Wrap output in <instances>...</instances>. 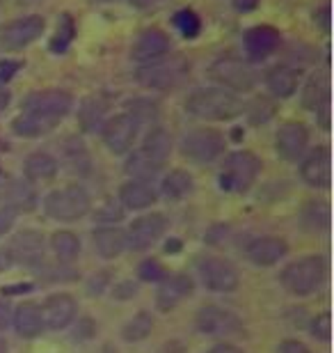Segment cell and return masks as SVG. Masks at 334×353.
I'll use <instances>...</instances> for the list:
<instances>
[{"label": "cell", "instance_id": "cell-1", "mask_svg": "<svg viewBox=\"0 0 334 353\" xmlns=\"http://www.w3.org/2000/svg\"><path fill=\"white\" fill-rule=\"evenodd\" d=\"M245 110L238 94L225 88H200L186 99V112L209 122H229Z\"/></svg>", "mask_w": 334, "mask_h": 353}, {"label": "cell", "instance_id": "cell-2", "mask_svg": "<svg viewBox=\"0 0 334 353\" xmlns=\"http://www.w3.org/2000/svg\"><path fill=\"white\" fill-rule=\"evenodd\" d=\"M190 74V60L183 55H165L160 60H154L149 65H142L135 72V81L149 90H174L181 85Z\"/></svg>", "mask_w": 334, "mask_h": 353}, {"label": "cell", "instance_id": "cell-3", "mask_svg": "<svg viewBox=\"0 0 334 353\" xmlns=\"http://www.w3.org/2000/svg\"><path fill=\"white\" fill-rule=\"evenodd\" d=\"M92 209V200L87 190L71 183V186L51 190L44 197V211L48 218L60 223H74L81 221L83 216H87Z\"/></svg>", "mask_w": 334, "mask_h": 353}, {"label": "cell", "instance_id": "cell-4", "mask_svg": "<svg viewBox=\"0 0 334 353\" xmlns=\"http://www.w3.org/2000/svg\"><path fill=\"white\" fill-rule=\"evenodd\" d=\"M261 172V161L254 152H233L225 159L220 170V188L227 193H245Z\"/></svg>", "mask_w": 334, "mask_h": 353}, {"label": "cell", "instance_id": "cell-5", "mask_svg": "<svg viewBox=\"0 0 334 353\" xmlns=\"http://www.w3.org/2000/svg\"><path fill=\"white\" fill-rule=\"evenodd\" d=\"M325 259L318 255L302 257L282 271V285L293 296H311L325 280Z\"/></svg>", "mask_w": 334, "mask_h": 353}, {"label": "cell", "instance_id": "cell-6", "mask_svg": "<svg viewBox=\"0 0 334 353\" xmlns=\"http://www.w3.org/2000/svg\"><path fill=\"white\" fill-rule=\"evenodd\" d=\"M181 154L193 163H213L225 154V136L216 129H206V126L193 129L181 138Z\"/></svg>", "mask_w": 334, "mask_h": 353}, {"label": "cell", "instance_id": "cell-7", "mask_svg": "<svg viewBox=\"0 0 334 353\" xmlns=\"http://www.w3.org/2000/svg\"><path fill=\"white\" fill-rule=\"evenodd\" d=\"M209 76L216 83H220V88L229 90V92H250L259 83V74L254 72L252 65L238 60V58H218L209 67Z\"/></svg>", "mask_w": 334, "mask_h": 353}, {"label": "cell", "instance_id": "cell-8", "mask_svg": "<svg viewBox=\"0 0 334 353\" xmlns=\"http://www.w3.org/2000/svg\"><path fill=\"white\" fill-rule=\"evenodd\" d=\"M21 108L28 115H37L60 124L62 117H67L74 108V97L67 90H39L28 94Z\"/></svg>", "mask_w": 334, "mask_h": 353}, {"label": "cell", "instance_id": "cell-9", "mask_svg": "<svg viewBox=\"0 0 334 353\" xmlns=\"http://www.w3.org/2000/svg\"><path fill=\"white\" fill-rule=\"evenodd\" d=\"M197 271H200L202 285L209 289V292L231 294V292H236L240 285L238 271L222 257H216V255L202 257L200 262H197Z\"/></svg>", "mask_w": 334, "mask_h": 353}, {"label": "cell", "instance_id": "cell-10", "mask_svg": "<svg viewBox=\"0 0 334 353\" xmlns=\"http://www.w3.org/2000/svg\"><path fill=\"white\" fill-rule=\"evenodd\" d=\"M165 230H167V218L163 214H145V216L135 218L129 225V230L124 232L126 248L133 252H145L160 241Z\"/></svg>", "mask_w": 334, "mask_h": 353}, {"label": "cell", "instance_id": "cell-11", "mask_svg": "<svg viewBox=\"0 0 334 353\" xmlns=\"http://www.w3.org/2000/svg\"><path fill=\"white\" fill-rule=\"evenodd\" d=\"M44 28H46V21L41 17H37V14L19 17V19L10 21V23L0 26V46L10 48V51L25 48L41 37Z\"/></svg>", "mask_w": 334, "mask_h": 353}, {"label": "cell", "instance_id": "cell-12", "mask_svg": "<svg viewBox=\"0 0 334 353\" xmlns=\"http://www.w3.org/2000/svg\"><path fill=\"white\" fill-rule=\"evenodd\" d=\"M197 328L204 335L213 337H229L243 330V323L231 310L218 307V305H204L197 312Z\"/></svg>", "mask_w": 334, "mask_h": 353}, {"label": "cell", "instance_id": "cell-13", "mask_svg": "<svg viewBox=\"0 0 334 353\" xmlns=\"http://www.w3.org/2000/svg\"><path fill=\"white\" fill-rule=\"evenodd\" d=\"M309 145V131L302 122H284L280 129H277L275 136V150L280 154V159L289 161H300L307 152Z\"/></svg>", "mask_w": 334, "mask_h": 353}, {"label": "cell", "instance_id": "cell-14", "mask_svg": "<svg viewBox=\"0 0 334 353\" xmlns=\"http://www.w3.org/2000/svg\"><path fill=\"white\" fill-rule=\"evenodd\" d=\"M138 129L140 126L135 124V119L131 115H115L110 119H105L103 124V143L112 154H126L133 147L135 138H138Z\"/></svg>", "mask_w": 334, "mask_h": 353}, {"label": "cell", "instance_id": "cell-15", "mask_svg": "<svg viewBox=\"0 0 334 353\" xmlns=\"http://www.w3.org/2000/svg\"><path fill=\"white\" fill-rule=\"evenodd\" d=\"M172 48V41L160 28H147L138 34V39L133 41V48H131V58L140 65H149L154 60H160L165 58Z\"/></svg>", "mask_w": 334, "mask_h": 353}, {"label": "cell", "instance_id": "cell-16", "mask_svg": "<svg viewBox=\"0 0 334 353\" xmlns=\"http://www.w3.org/2000/svg\"><path fill=\"white\" fill-rule=\"evenodd\" d=\"M39 310H41L44 328H51V330L67 328L69 323L76 319V301H74V296L65 292L48 296Z\"/></svg>", "mask_w": 334, "mask_h": 353}, {"label": "cell", "instance_id": "cell-17", "mask_svg": "<svg viewBox=\"0 0 334 353\" xmlns=\"http://www.w3.org/2000/svg\"><path fill=\"white\" fill-rule=\"evenodd\" d=\"M330 150L328 147H316L307 157L302 159L300 165V176L302 181L311 188H328L330 186Z\"/></svg>", "mask_w": 334, "mask_h": 353}, {"label": "cell", "instance_id": "cell-18", "mask_svg": "<svg viewBox=\"0 0 334 353\" xmlns=\"http://www.w3.org/2000/svg\"><path fill=\"white\" fill-rule=\"evenodd\" d=\"M282 34L273 26H254L245 32V51L252 60H266L280 48Z\"/></svg>", "mask_w": 334, "mask_h": 353}, {"label": "cell", "instance_id": "cell-19", "mask_svg": "<svg viewBox=\"0 0 334 353\" xmlns=\"http://www.w3.org/2000/svg\"><path fill=\"white\" fill-rule=\"evenodd\" d=\"M7 252H10L12 262L30 264V266L39 264L44 259V236L39 232L25 230L12 239V245Z\"/></svg>", "mask_w": 334, "mask_h": 353}, {"label": "cell", "instance_id": "cell-20", "mask_svg": "<svg viewBox=\"0 0 334 353\" xmlns=\"http://www.w3.org/2000/svg\"><path fill=\"white\" fill-rule=\"evenodd\" d=\"M302 72L298 67L291 65H275L273 69H268L266 74V85L270 90V94L277 99H289L293 97L298 88H300Z\"/></svg>", "mask_w": 334, "mask_h": 353}, {"label": "cell", "instance_id": "cell-21", "mask_svg": "<svg viewBox=\"0 0 334 353\" xmlns=\"http://www.w3.org/2000/svg\"><path fill=\"white\" fill-rule=\"evenodd\" d=\"M289 252V245L280 236H261L257 241L250 243L247 248V259L254 266H273L277 262H282Z\"/></svg>", "mask_w": 334, "mask_h": 353}, {"label": "cell", "instance_id": "cell-22", "mask_svg": "<svg viewBox=\"0 0 334 353\" xmlns=\"http://www.w3.org/2000/svg\"><path fill=\"white\" fill-rule=\"evenodd\" d=\"M190 294H193V280L183 273H174V275H167V278L160 282L156 301H158V307L163 312H167V310L176 307Z\"/></svg>", "mask_w": 334, "mask_h": 353}, {"label": "cell", "instance_id": "cell-23", "mask_svg": "<svg viewBox=\"0 0 334 353\" xmlns=\"http://www.w3.org/2000/svg\"><path fill=\"white\" fill-rule=\"evenodd\" d=\"M156 200H158V193H156V188L152 183L147 181H126L122 188H119V202H122V207L126 209H149L154 207Z\"/></svg>", "mask_w": 334, "mask_h": 353}, {"label": "cell", "instance_id": "cell-24", "mask_svg": "<svg viewBox=\"0 0 334 353\" xmlns=\"http://www.w3.org/2000/svg\"><path fill=\"white\" fill-rule=\"evenodd\" d=\"M142 154L147 159H152L156 165H165L169 154H172V136L163 129V126H154L152 131L145 136V143H142Z\"/></svg>", "mask_w": 334, "mask_h": 353}, {"label": "cell", "instance_id": "cell-25", "mask_svg": "<svg viewBox=\"0 0 334 353\" xmlns=\"http://www.w3.org/2000/svg\"><path fill=\"white\" fill-rule=\"evenodd\" d=\"M12 323H14V330H17L21 337H25V340H32V337H37L41 330H44L41 310L39 305H34V303H21L12 316Z\"/></svg>", "mask_w": 334, "mask_h": 353}, {"label": "cell", "instance_id": "cell-26", "mask_svg": "<svg viewBox=\"0 0 334 353\" xmlns=\"http://www.w3.org/2000/svg\"><path fill=\"white\" fill-rule=\"evenodd\" d=\"M94 245H96V252L103 259H117L126 250L124 230L115 228V225H108V228L96 230L94 232Z\"/></svg>", "mask_w": 334, "mask_h": 353}, {"label": "cell", "instance_id": "cell-27", "mask_svg": "<svg viewBox=\"0 0 334 353\" xmlns=\"http://www.w3.org/2000/svg\"><path fill=\"white\" fill-rule=\"evenodd\" d=\"M23 170L28 181H51L58 174V161L46 152H34L25 159Z\"/></svg>", "mask_w": 334, "mask_h": 353}, {"label": "cell", "instance_id": "cell-28", "mask_svg": "<svg viewBox=\"0 0 334 353\" xmlns=\"http://www.w3.org/2000/svg\"><path fill=\"white\" fill-rule=\"evenodd\" d=\"M78 124L85 133H96L105 124V103L96 97H87L78 108Z\"/></svg>", "mask_w": 334, "mask_h": 353}, {"label": "cell", "instance_id": "cell-29", "mask_svg": "<svg viewBox=\"0 0 334 353\" xmlns=\"http://www.w3.org/2000/svg\"><path fill=\"white\" fill-rule=\"evenodd\" d=\"M195 190V181L186 170H172L165 174V179L160 181V193L163 197L172 202L186 200V197Z\"/></svg>", "mask_w": 334, "mask_h": 353}, {"label": "cell", "instance_id": "cell-30", "mask_svg": "<svg viewBox=\"0 0 334 353\" xmlns=\"http://www.w3.org/2000/svg\"><path fill=\"white\" fill-rule=\"evenodd\" d=\"M58 122H51V119L37 117V115H28V112H21L19 117L12 119V131L21 138H39L44 133L53 131Z\"/></svg>", "mask_w": 334, "mask_h": 353}, {"label": "cell", "instance_id": "cell-31", "mask_svg": "<svg viewBox=\"0 0 334 353\" xmlns=\"http://www.w3.org/2000/svg\"><path fill=\"white\" fill-rule=\"evenodd\" d=\"M330 101V92H328V81L323 76H311L302 88V105L307 110H325Z\"/></svg>", "mask_w": 334, "mask_h": 353}, {"label": "cell", "instance_id": "cell-32", "mask_svg": "<svg viewBox=\"0 0 334 353\" xmlns=\"http://www.w3.org/2000/svg\"><path fill=\"white\" fill-rule=\"evenodd\" d=\"M124 170L126 174L131 176V179L135 181H147V183H152L156 179V174H158L163 168L160 165H156L152 159H147L142 152H133L129 159H126V163H124Z\"/></svg>", "mask_w": 334, "mask_h": 353}, {"label": "cell", "instance_id": "cell-33", "mask_svg": "<svg viewBox=\"0 0 334 353\" xmlns=\"http://www.w3.org/2000/svg\"><path fill=\"white\" fill-rule=\"evenodd\" d=\"M51 248L60 262H74L81 255V239L74 232H55L51 236Z\"/></svg>", "mask_w": 334, "mask_h": 353}, {"label": "cell", "instance_id": "cell-34", "mask_svg": "<svg viewBox=\"0 0 334 353\" xmlns=\"http://www.w3.org/2000/svg\"><path fill=\"white\" fill-rule=\"evenodd\" d=\"M126 115H131L135 119V124H154L158 119L160 110H158V103L152 101L147 97H138V99H131L126 103Z\"/></svg>", "mask_w": 334, "mask_h": 353}, {"label": "cell", "instance_id": "cell-35", "mask_svg": "<svg viewBox=\"0 0 334 353\" xmlns=\"http://www.w3.org/2000/svg\"><path fill=\"white\" fill-rule=\"evenodd\" d=\"M152 330H154V316L149 312H138L124 326L122 335H124L126 342H142L152 335Z\"/></svg>", "mask_w": 334, "mask_h": 353}, {"label": "cell", "instance_id": "cell-36", "mask_svg": "<svg viewBox=\"0 0 334 353\" xmlns=\"http://www.w3.org/2000/svg\"><path fill=\"white\" fill-rule=\"evenodd\" d=\"M65 154H67V163L71 165V170L76 172H87L90 170V154L85 150L83 140L78 138H69L65 145Z\"/></svg>", "mask_w": 334, "mask_h": 353}, {"label": "cell", "instance_id": "cell-37", "mask_svg": "<svg viewBox=\"0 0 334 353\" xmlns=\"http://www.w3.org/2000/svg\"><path fill=\"white\" fill-rule=\"evenodd\" d=\"M328 204L325 202H311L302 211V223L309 232H321L328 228Z\"/></svg>", "mask_w": 334, "mask_h": 353}, {"label": "cell", "instance_id": "cell-38", "mask_svg": "<svg viewBox=\"0 0 334 353\" xmlns=\"http://www.w3.org/2000/svg\"><path fill=\"white\" fill-rule=\"evenodd\" d=\"M32 207H34L32 188L28 186L25 181L12 183V188H10V209H14L19 214V211H30Z\"/></svg>", "mask_w": 334, "mask_h": 353}, {"label": "cell", "instance_id": "cell-39", "mask_svg": "<svg viewBox=\"0 0 334 353\" xmlns=\"http://www.w3.org/2000/svg\"><path fill=\"white\" fill-rule=\"evenodd\" d=\"M174 26L179 28V32L183 34V37H197L202 30V21L200 17L193 12V10H179L174 14Z\"/></svg>", "mask_w": 334, "mask_h": 353}, {"label": "cell", "instance_id": "cell-40", "mask_svg": "<svg viewBox=\"0 0 334 353\" xmlns=\"http://www.w3.org/2000/svg\"><path fill=\"white\" fill-rule=\"evenodd\" d=\"M247 115H250L252 124H266L268 119L275 115V105H273L270 99L259 97V99H254V101L250 103V108H247Z\"/></svg>", "mask_w": 334, "mask_h": 353}, {"label": "cell", "instance_id": "cell-41", "mask_svg": "<svg viewBox=\"0 0 334 353\" xmlns=\"http://www.w3.org/2000/svg\"><path fill=\"white\" fill-rule=\"evenodd\" d=\"M122 218H124L122 204H117L115 200H108V202L103 204V207H98V209H96V214H94V221L103 223L105 228H108V225L119 223Z\"/></svg>", "mask_w": 334, "mask_h": 353}, {"label": "cell", "instance_id": "cell-42", "mask_svg": "<svg viewBox=\"0 0 334 353\" xmlns=\"http://www.w3.org/2000/svg\"><path fill=\"white\" fill-rule=\"evenodd\" d=\"M140 280L145 282H163L167 278V271L165 266H163L158 259H145V262L140 264Z\"/></svg>", "mask_w": 334, "mask_h": 353}, {"label": "cell", "instance_id": "cell-43", "mask_svg": "<svg viewBox=\"0 0 334 353\" xmlns=\"http://www.w3.org/2000/svg\"><path fill=\"white\" fill-rule=\"evenodd\" d=\"M311 335L321 342H330L332 337V316L330 312H323L311 319Z\"/></svg>", "mask_w": 334, "mask_h": 353}, {"label": "cell", "instance_id": "cell-44", "mask_svg": "<svg viewBox=\"0 0 334 353\" xmlns=\"http://www.w3.org/2000/svg\"><path fill=\"white\" fill-rule=\"evenodd\" d=\"M65 30H58V37H55L53 41H51V48L55 53H62V51H67V46L71 44V39H74V28H71V21L69 19H65Z\"/></svg>", "mask_w": 334, "mask_h": 353}, {"label": "cell", "instance_id": "cell-45", "mask_svg": "<svg viewBox=\"0 0 334 353\" xmlns=\"http://www.w3.org/2000/svg\"><path fill=\"white\" fill-rule=\"evenodd\" d=\"M17 223V211L10 207H0V236H5L7 232Z\"/></svg>", "mask_w": 334, "mask_h": 353}, {"label": "cell", "instance_id": "cell-46", "mask_svg": "<svg viewBox=\"0 0 334 353\" xmlns=\"http://www.w3.org/2000/svg\"><path fill=\"white\" fill-rule=\"evenodd\" d=\"M280 353H311L307 347H304L302 342H298V340H286V342H282L280 344Z\"/></svg>", "mask_w": 334, "mask_h": 353}, {"label": "cell", "instance_id": "cell-47", "mask_svg": "<svg viewBox=\"0 0 334 353\" xmlns=\"http://www.w3.org/2000/svg\"><path fill=\"white\" fill-rule=\"evenodd\" d=\"M19 69V62H0V81H7V79H12L14 72Z\"/></svg>", "mask_w": 334, "mask_h": 353}, {"label": "cell", "instance_id": "cell-48", "mask_svg": "<svg viewBox=\"0 0 334 353\" xmlns=\"http://www.w3.org/2000/svg\"><path fill=\"white\" fill-rule=\"evenodd\" d=\"M259 7V0H233V10L236 12H252Z\"/></svg>", "mask_w": 334, "mask_h": 353}, {"label": "cell", "instance_id": "cell-49", "mask_svg": "<svg viewBox=\"0 0 334 353\" xmlns=\"http://www.w3.org/2000/svg\"><path fill=\"white\" fill-rule=\"evenodd\" d=\"M316 21H321V28L325 32H330V7L325 5L321 12L316 14Z\"/></svg>", "mask_w": 334, "mask_h": 353}, {"label": "cell", "instance_id": "cell-50", "mask_svg": "<svg viewBox=\"0 0 334 353\" xmlns=\"http://www.w3.org/2000/svg\"><path fill=\"white\" fill-rule=\"evenodd\" d=\"M10 307H7V303L0 301V330H5L7 326H10Z\"/></svg>", "mask_w": 334, "mask_h": 353}, {"label": "cell", "instance_id": "cell-51", "mask_svg": "<svg viewBox=\"0 0 334 353\" xmlns=\"http://www.w3.org/2000/svg\"><path fill=\"white\" fill-rule=\"evenodd\" d=\"M163 3H167V0H131V5L138 7V10H149V7H156Z\"/></svg>", "mask_w": 334, "mask_h": 353}, {"label": "cell", "instance_id": "cell-52", "mask_svg": "<svg viewBox=\"0 0 334 353\" xmlns=\"http://www.w3.org/2000/svg\"><path fill=\"white\" fill-rule=\"evenodd\" d=\"M206 353H243V351H240L238 347H233V344H218V347H213Z\"/></svg>", "mask_w": 334, "mask_h": 353}, {"label": "cell", "instance_id": "cell-53", "mask_svg": "<svg viewBox=\"0 0 334 353\" xmlns=\"http://www.w3.org/2000/svg\"><path fill=\"white\" fill-rule=\"evenodd\" d=\"M12 257H10V252L7 250H0V273H5L7 268H12Z\"/></svg>", "mask_w": 334, "mask_h": 353}, {"label": "cell", "instance_id": "cell-54", "mask_svg": "<svg viewBox=\"0 0 334 353\" xmlns=\"http://www.w3.org/2000/svg\"><path fill=\"white\" fill-rule=\"evenodd\" d=\"M10 101H12L10 90L0 88V112H5V110H7V105H10Z\"/></svg>", "mask_w": 334, "mask_h": 353}, {"label": "cell", "instance_id": "cell-55", "mask_svg": "<svg viewBox=\"0 0 334 353\" xmlns=\"http://www.w3.org/2000/svg\"><path fill=\"white\" fill-rule=\"evenodd\" d=\"M10 351V347H7V342L5 340H0V353H7Z\"/></svg>", "mask_w": 334, "mask_h": 353}, {"label": "cell", "instance_id": "cell-56", "mask_svg": "<svg viewBox=\"0 0 334 353\" xmlns=\"http://www.w3.org/2000/svg\"><path fill=\"white\" fill-rule=\"evenodd\" d=\"M94 3H115V0H94Z\"/></svg>", "mask_w": 334, "mask_h": 353}]
</instances>
